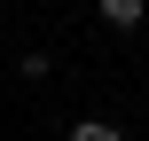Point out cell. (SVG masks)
<instances>
[{
  "mask_svg": "<svg viewBox=\"0 0 149 141\" xmlns=\"http://www.w3.org/2000/svg\"><path fill=\"white\" fill-rule=\"evenodd\" d=\"M141 16H149V0H102V24L110 31H134Z\"/></svg>",
  "mask_w": 149,
  "mask_h": 141,
  "instance_id": "obj_1",
  "label": "cell"
},
{
  "mask_svg": "<svg viewBox=\"0 0 149 141\" xmlns=\"http://www.w3.org/2000/svg\"><path fill=\"white\" fill-rule=\"evenodd\" d=\"M71 141H126V126H110V118H79Z\"/></svg>",
  "mask_w": 149,
  "mask_h": 141,
  "instance_id": "obj_2",
  "label": "cell"
}]
</instances>
